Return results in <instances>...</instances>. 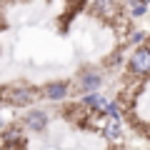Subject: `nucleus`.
Here are the masks:
<instances>
[{"label":"nucleus","instance_id":"nucleus-5","mask_svg":"<svg viewBox=\"0 0 150 150\" xmlns=\"http://www.w3.org/2000/svg\"><path fill=\"white\" fill-rule=\"evenodd\" d=\"M80 85L85 88L88 95H90V93H95L98 88H100V75H98V73H85V75H83V80H80Z\"/></svg>","mask_w":150,"mask_h":150},{"label":"nucleus","instance_id":"nucleus-8","mask_svg":"<svg viewBox=\"0 0 150 150\" xmlns=\"http://www.w3.org/2000/svg\"><path fill=\"white\" fill-rule=\"evenodd\" d=\"M145 10H148L145 3H133V5H130V13H133V15H143Z\"/></svg>","mask_w":150,"mask_h":150},{"label":"nucleus","instance_id":"nucleus-6","mask_svg":"<svg viewBox=\"0 0 150 150\" xmlns=\"http://www.w3.org/2000/svg\"><path fill=\"white\" fill-rule=\"evenodd\" d=\"M33 98H35L33 90H13L10 93V103H13V105H28Z\"/></svg>","mask_w":150,"mask_h":150},{"label":"nucleus","instance_id":"nucleus-4","mask_svg":"<svg viewBox=\"0 0 150 150\" xmlns=\"http://www.w3.org/2000/svg\"><path fill=\"white\" fill-rule=\"evenodd\" d=\"M43 95L48 98V100H63V98L68 95V85H65V83H50V85L43 88Z\"/></svg>","mask_w":150,"mask_h":150},{"label":"nucleus","instance_id":"nucleus-9","mask_svg":"<svg viewBox=\"0 0 150 150\" xmlns=\"http://www.w3.org/2000/svg\"><path fill=\"white\" fill-rule=\"evenodd\" d=\"M143 40H145V33H135L133 35V43H143Z\"/></svg>","mask_w":150,"mask_h":150},{"label":"nucleus","instance_id":"nucleus-7","mask_svg":"<svg viewBox=\"0 0 150 150\" xmlns=\"http://www.w3.org/2000/svg\"><path fill=\"white\" fill-rule=\"evenodd\" d=\"M120 135V125H118V120H110L108 123V128H105V138L108 140H115Z\"/></svg>","mask_w":150,"mask_h":150},{"label":"nucleus","instance_id":"nucleus-2","mask_svg":"<svg viewBox=\"0 0 150 150\" xmlns=\"http://www.w3.org/2000/svg\"><path fill=\"white\" fill-rule=\"evenodd\" d=\"M85 105L95 108V110H100V112H108L112 108V103L108 100V98H103L100 93H90V95H85Z\"/></svg>","mask_w":150,"mask_h":150},{"label":"nucleus","instance_id":"nucleus-3","mask_svg":"<svg viewBox=\"0 0 150 150\" xmlns=\"http://www.w3.org/2000/svg\"><path fill=\"white\" fill-rule=\"evenodd\" d=\"M25 125L30 130H45V125H48V115H45L43 110H33V112H28Z\"/></svg>","mask_w":150,"mask_h":150},{"label":"nucleus","instance_id":"nucleus-1","mask_svg":"<svg viewBox=\"0 0 150 150\" xmlns=\"http://www.w3.org/2000/svg\"><path fill=\"white\" fill-rule=\"evenodd\" d=\"M130 65H133L135 73L140 75H148L150 73V48H138L130 58Z\"/></svg>","mask_w":150,"mask_h":150}]
</instances>
